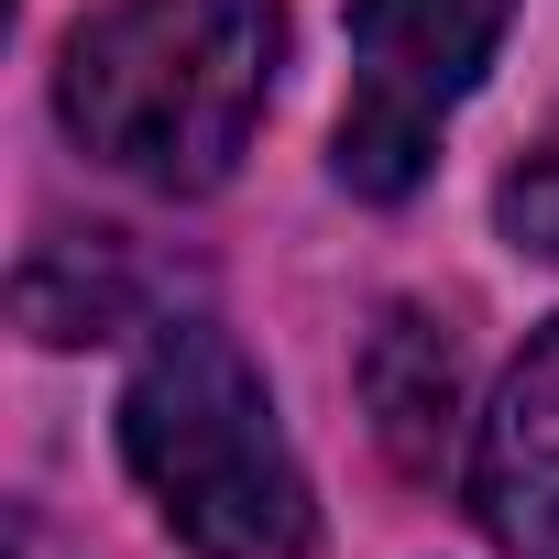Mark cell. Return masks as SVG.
I'll use <instances>...</instances> for the list:
<instances>
[{
    "label": "cell",
    "instance_id": "cell-1",
    "mask_svg": "<svg viewBox=\"0 0 559 559\" xmlns=\"http://www.w3.org/2000/svg\"><path fill=\"white\" fill-rule=\"evenodd\" d=\"M286 67V0H110L67 34L56 110L88 143V165L154 187V198H209Z\"/></svg>",
    "mask_w": 559,
    "mask_h": 559
},
{
    "label": "cell",
    "instance_id": "cell-2",
    "mask_svg": "<svg viewBox=\"0 0 559 559\" xmlns=\"http://www.w3.org/2000/svg\"><path fill=\"white\" fill-rule=\"evenodd\" d=\"M121 461L198 559H297L308 548V472L286 450L252 352L209 319L154 330V352L121 384Z\"/></svg>",
    "mask_w": 559,
    "mask_h": 559
},
{
    "label": "cell",
    "instance_id": "cell-3",
    "mask_svg": "<svg viewBox=\"0 0 559 559\" xmlns=\"http://www.w3.org/2000/svg\"><path fill=\"white\" fill-rule=\"evenodd\" d=\"M515 0H352V99L330 132V165L352 198H417L450 110L483 88Z\"/></svg>",
    "mask_w": 559,
    "mask_h": 559
},
{
    "label": "cell",
    "instance_id": "cell-4",
    "mask_svg": "<svg viewBox=\"0 0 559 559\" xmlns=\"http://www.w3.org/2000/svg\"><path fill=\"white\" fill-rule=\"evenodd\" d=\"M472 515L504 559H559V319L526 341L493 417L472 428Z\"/></svg>",
    "mask_w": 559,
    "mask_h": 559
},
{
    "label": "cell",
    "instance_id": "cell-5",
    "mask_svg": "<svg viewBox=\"0 0 559 559\" xmlns=\"http://www.w3.org/2000/svg\"><path fill=\"white\" fill-rule=\"evenodd\" d=\"M362 384H373L384 450H395L406 472H439V461H450V417H461V352H450V330H439L428 308H395V319L373 330Z\"/></svg>",
    "mask_w": 559,
    "mask_h": 559
},
{
    "label": "cell",
    "instance_id": "cell-6",
    "mask_svg": "<svg viewBox=\"0 0 559 559\" xmlns=\"http://www.w3.org/2000/svg\"><path fill=\"white\" fill-rule=\"evenodd\" d=\"M132 308V274H121V230H67L23 263V330L34 341H110Z\"/></svg>",
    "mask_w": 559,
    "mask_h": 559
},
{
    "label": "cell",
    "instance_id": "cell-7",
    "mask_svg": "<svg viewBox=\"0 0 559 559\" xmlns=\"http://www.w3.org/2000/svg\"><path fill=\"white\" fill-rule=\"evenodd\" d=\"M493 219H504V241L515 252H537V263H559V121L504 165V187H493Z\"/></svg>",
    "mask_w": 559,
    "mask_h": 559
},
{
    "label": "cell",
    "instance_id": "cell-8",
    "mask_svg": "<svg viewBox=\"0 0 559 559\" xmlns=\"http://www.w3.org/2000/svg\"><path fill=\"white\" fill-rule=\"evenodd\" d=\"M12 548H23V559H45V526H34V515H12Z\"/></svg>",
    "mask_w": 559,
    "mask_h": 559
}]
</instances>
